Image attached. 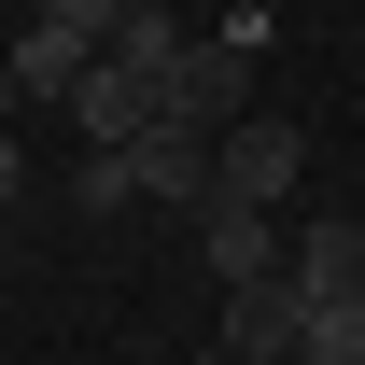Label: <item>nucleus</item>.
<instances>
[{"label":"nucleus","instance_id":"1","mask_svg":"<svg viewBox=\"0 0 365 365\" xmlns=\"http://www.w3.org/2000/svg\"><path fill=\"white\" fill-rule=\"evenodd\" d=\"M295 169H309V140L281 127V113H239L211 140V197H239V211H295Z\"/></svg>","mask_w":365,"mask_h":365},{"label":"nucleus","instance_id":"2","mask_svg":"<svg viewBox=\"0 0 365 365\" xmlns=\"http://www.w3.org/2000/svg\"><path fill=\"white\" fill-rule=\"evenodd\" d=\"M225 351L239 365H295L309 351V295H295V281H239L225 295Z\"/></svg>","mask_w":365,"mask_h":365},{"label":"nucleus","instance_id":"3","mask_svg":"<svg viewBox=\"0 0 365 365\" xmlns=\"http://www.w3.org/2000/svg\"><path fill=\"white\" fill-rule=\"evenodd\" d=\"M71 127H85V155H127V140H155V85H140L127 56H98L85 85H71Z\"/></svg>","mask_w":365,"mask_h":365},{"label":"nucleus","instance_id":"4","mask_svg":"<svg viewBox=\"0 0 365 365\" xmlns=\"http://www.w3.org/2000/svg\"><path fill=\"white\" fill-rule=\"evenodd\" d=\"M281 281L295 295H365V225L351 211H309V225L281 239Z\"/></svg>","mask_w":365,"mask_h":365},{"label":"nucleus","instance_id":"5","mask_svg":"<svg viewBox=\"0 0 365 365\" xmlns=\"http://www.w3.org/2000/svg\"><path fill=\"white\" fill-rule=\"evenodd\" d=\"M197 253H211V281H281V211H239V197H211L197 211Z\"/></svg>","mask_w":365,"mask_h":365},{"label":"nucleus","instance_id":"6","mask_svg":"<svg viewBox=\"0 0 365 365\" xmlns=\"http://www.w3.org/2000/svg\"><path fill=\"white\" fill-rule=\"evenodd\" d=\"M127 182H140V197H169V211H211V127H155V140H127Z\"/></svg>","mask_w":365,"mask_h":365},{"label":"nucleus","instance_id":"7","mask_svg":"<svg viewBox=\"0 0 365 365\" xmlns=\"http://www.w3.org/2000/svg\"><path fill=\"white\" fill-rule=\"evenodd\" d=\"M0 56H14V85H29V98H71V85L98 71V43L71 29V14H29V29H14Z\"/></svg>","mask_w":365,"mask_h":365},{"label":"nucleus","instance_id":"8","mask_svg":"<svg viewBox=\"0 0 365 365\" xmlns=\"http://www.w3.org/2000/svg\"><path fill=\"white\" fill-rule=\"evenodd\" d=\"M182 43H197V29H182V0H140V14H127V29H113L98 56H127L140 85H169V71H182Z\"/></svg>","mask_w":365,"mask_h":365},{"label":"nucleus","instance_id":"9","mask_svg":"<svg viewBox=\"0 0 365 365\" xmlns=\"http://www.w3.org/2000/svg\"><path fill=\"white\" fill-rule=\"evenodd\" d=\"M295 365H365V295H309V351Z\"/></svg>","mask_w":365,"mask_h":365},{"label":"nucleus","instance_id":"10","mask_svg":"<svg viewBox=\"0 0 365 365\" xmlns=\"http://www.w3.org/2000/svg\"><path fill=\"white\" fill-rule=\"evenodd\" d=\"M85 211H140V182H127V155H85V182H71Z\"/></svg>","mask_w":365,"mask_h":365},{"label":"nucleus","instance_id":"11","mask_svg":"<svg viewBox=\"0 0 365 365\" xmlns=\"http://www.w3.org/2000/svg\"><path fill=\"white\" fill-rule=\"evenodd\" d=\"M43 14H71V29H85V43H113V29H127L140 0H43Z\"/></svg>","mask_w":365,"mask_h":365},{"label":"nucleus","instance_id":"12","mask_svg":"<svg viewBox=\"0 0 365 365\" xmlns=\"http://www.w3.org/2000/svg\"><path fill=\"white\" fill-rule=\"evenodd\" d=\"M14 197H29V169H14V140H0V211H14Z\"/></svg>","mask_w":365,"mask_h":365},{"label":"nucleus","instance_id":"13","mask_svg":"<svg viewBox=\"0 0 365 365\" xmlns=\"http://www.w3.org/2000/svg\"><path fill=\"white\" fill-rule=\"evenodd\" d=\"M14 98H29V85H14V56H0V140H14Z\"/></svg>","mask_w":365,"mask_h":365},{"label":"nucleus","instance_id":"14","mask_svg":"<svg viewBox=\"0 0 365 365\" xmlns=\"http://www.w3.org/2000/svg\"><path fill=\"white\" fill-rule=\"evenodd\" d=\"M197 365H239V351H225V337H211V351H197Z\"/></svg>","mask_w":365,"mask_h":365},{"label":"nucleus","instance_id":"15","mask_svg":"<svg viewBox=\"0 0 365 365\" xmlns=\"http://www.w3.org/2000/svg\"><path fill=\"white\" fill-rule=\"evenodd\" d=\"M14 14H43V0H14Z\"/></svg>","mask_w":365,"mask_h":365}]
</instances>
